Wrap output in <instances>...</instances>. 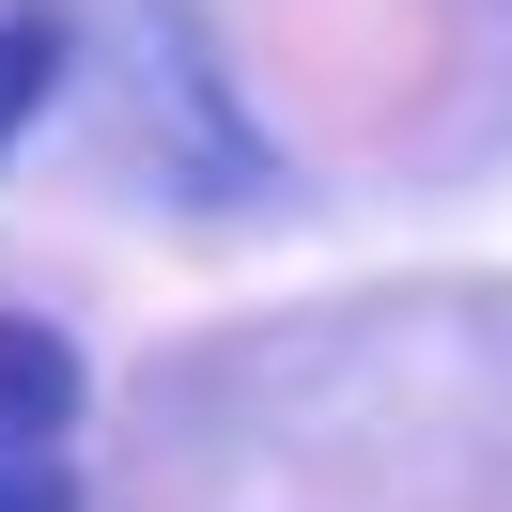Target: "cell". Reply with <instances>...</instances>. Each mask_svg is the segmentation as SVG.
<instances>
[{"mask_svg":"<svg viewBox=\"0 0 512 512\" xmlns=\"http://www.w3.org/2000/svg\"><path fill=\"white\" fill-rule=\"evenodd\" d=\"M78 435H94V357L47 311H0V512H78Z\"/></svg>","mask_w":512,"mask_h":512,"instance_id":"2","label":"cell"},{"mask_svg":"<svg viewBox=\"0 0 512 512\" xmlns=\"http://www.w3.org/2000/svg\"><path fill=\"white\" fill-rule=\"evenodd\" d=\"M63 63H78V16H63V0H0V156L32 140V109L63 94Z\"/></svg>","mask_w":512,"mask_h":512,"instance_id":"3","label":"cell"},{"mask_svg":"<svg viewBox=\"0 0 512 512\" xmlns=\"http://www.w3.org/2000/svg\"><path fill=\"white\" fill-rule=\"evenodd\" d=\"M78 512H512V264L202 311L94 388Z\"/></svg>","mask_w":512,"mask_h":512,"instance_id":"1","label":"cell"}]
</instances>
